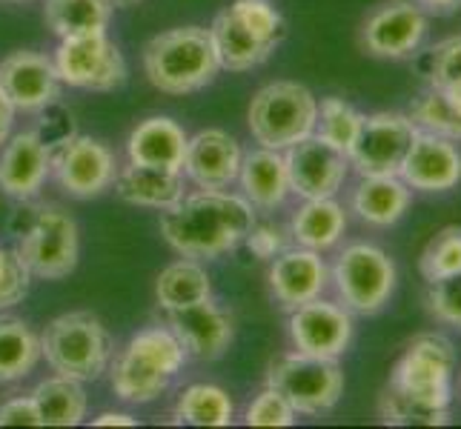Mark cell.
Returning a JSON list of instances; mask_svg holds the SVG:
<instances>
[{
  "label": "cell",
  "instance_id": "cell-46",
  "mask_svg": "<svg viewBox=\"0 0 461 429\" xmlns=\"http://www.w3.org/2000/svg\"><path fill=\"white\" fill-rule=\"evenodd\" d=\"M427 14H447L461 6V0H416Z\"/></svg>",
  "mask_w": 461,
  "mask_h": 429
},
{
  "label": "cell",
  "instance_id": "cell-24",
  "mask_svg": "<svg viewBox=\"0 0 461 429\" xmlns=\"http://www.w3.org/2000/svg\"><path fill=\"white\" fill-rule=\"evenodd\" d=\"M238 183H241L244 198L261 212H273L287 201L290 189V172L287 157L278 149H252L244 155L241 172H238Z\"/></svg>",
  "mask_w": 461,
  "mask_h": 429
},
{
  "label": "cell",
  "instance_id": "cell-8",
  "mask_svg": "<svg viewBox=\"0 0 461 429\" xmlns=\"http://www.w3.org/2000/svg\"><path fill=\"white\" fill-rule=\"evenodd\" d=\"M330 281L341 307L353 315H375L395 292V264L375 244H349L336 258Z\"/></svg>",
  "mask_w": 461,
  "mask_h": 429
},
{
  "label": "cell",
  "instance_id": "cell-18",
  "mask_svg": "<svg viewBox=\"0 0 461 429\" xmlns=\"http://www.w3.org/2000/svg\"><path fill=\"white\" fill-rule=\"evenodd\" d=\"M399 178L416 192H447L461 181V152L456 140L433 132H416Z\"/></svg>",
  "mask_w": 461,
  "mask_h": 429
},
{
  "label": "cell",
  "instance_id": "cell-27",
  "mask_svg": "<svg viewBox=\"0 0 461 429\" xmlns=\"http://www.w3.org/2000/svg\"><path fill=\"white\" fill-rule=\"evenodd\" d=\"M347 232V212L336 198H310L295 210L290 220V235L295 246L312 252H327Z\"/></svg>",
  "mask_w": 461,
  "mask_h": 429
},
{
  "label": "cell",
  "instance_id": "cell-26",
  "mask_svg": "<svg viewBox=\"0 0 461 429\" xmlns=\"http://www.w3.org/2000/svg\"><path fill=\"white\" fill-rule=\"evenodd\" d=\"M410 201H412V189L399 174H370V178L358 181L349 203H353V212L364 224L387 229L404 218Z\"/></svg>",
  "mask_w": 461,
  "mask_h": 429
},
{
  "label": "cell",
  "instance_id": "cell-23",
  "mask_svg": "<svg viewBox=\"0 0 461 429\" xmlns=\"http://www.w3.org/2000/svg\"><path fill=\"white\" fill-rule=\"evenodd\" d=\"M210 38H212L221 69H227V72L256 69L278 49L273 40H264L258 31H252L241 18H238L232 6L215 14V21L210 26Z\"/></svg>",
  "mask_w": 461,
  "mask_h": 429
},
{
  "label": "cell",
  "instance_id": "cell-31",
  "mask_svg": "<svg viewBox=\"0 0 461 429\" xmlns=\"http://www.w3.org/2000/svg\"><path fill=\"white\" fill-rule=\"evenodd\" d=\"M43 18L58 38L106 31L113 6L106 0H46Z\"/></svg>",
  "mask_w": 461,
  "mask_h": 429
},
{
  "label": "cell",
  "instance_id": "cell-48",
  "mask_svg": "<svg viewBox=\"0 0 461 429\" xmlns=\"http://www.w3.org/2000/svg\"><path fill=\"white\" fill-rule=\"evenodd\" d=\"M109 6L113 9H123V6H132V4H138V0H106Z\"/></svg>",
  "mask_w": 461,
  "mask_h": 429
},
{
  "label": "cell",
  "instance_id": "cell-33",
  "mask_svg": "<svg viewBox=\"0 0 461 429\" xmlns=\"http://www.w3.org/2000/svg\"><path fill=\"white\" fill-rule=\"evenodd\" d=\"M364 115L353 103H347L344 98H321L318 101V121H315V135L327 140L330 147L341 149L347 157L353 152L358 132H361Z\"/></svg>",
  "mask_w": 461,
  "mask_h": 429
},
{
  "label": "cell",
  "instance_id": "cell-15",
  "mask_svg": "<svg viewBox=\"0 0 461 429\" xmlns=\"http://www.w3.org/2000/svg\"><path fill=\"white\" fill-rule=\"evenodd\" d=\"M427 12L416 0H390L381 4L361 29V46L373 58H407L427 38Z\"/></svg>",
  "mask_w": 461,
  "mask_h": 429
},
{
  "label": "cell",
  "instance_id": "cell-36",
  "mask_svg": "<svg viewBox=\"0 0 461 429\" xmlns=\"http://www.w3.org/2000/svg\"><path fill=\"white\" fill-rule=\"evenodd\" d=\"M421 278L427 283L461 273V227H444L421 252Z\"/></svg>",
  "mask_w": 461,
  "mask_h": 429
},
{
  "label": "cell",
  "instance_id": "cell-32",
  "mask_svg": "<svg viewBox=\"0 0 461 429\" xmlns=\"http://www.w3.org/2000/svg\"><path fill=\"white\" fill-rule=\"evenodd\" d=\"M175 421L189 426H230L235 421V404L215 384H193L175 401Z\"/></svg>",
  "mask_w": 461,
  "mask_h": 429
},
{
  "label": "cell",
  "instance_id": "cell-10",
  "mask_svg": "<svg viewBox=\"0 0 461 429\" xmlns=\"http://www.w3.org/2000/svg\"><path fill=\"white\" fill-rule=\"evenodd\" d=\"M60 84L86 92H113L126 84V60L106 31L60 38L55 52Z\"/></svg>",
  "mask_w": 461,
  "mask_h": 429
},
{
  "label": "cell",
  "instance_id": "cell-21",
  "mask_svg": "<svg viewBox=\"0 0 461 429\" xmlns=\"http://www.w3.org/2000/svg\"><path fill=\"white\" fill-rule=\"evenodd\" d=\"M269 292L284 309H295L312 298H321L330 283V269L321 252L304 246L284 249L269 261Z\"/></svg>",
  "mask_w": 461,
  "mask_h": 429
},
{
  "label": "cell",
  "instance_id": "cell-20",
  "mask_svg": "<svg viewBox=\"0 0 461 429\" xmlns=\"http://www.w3.org/2000/svg\"><path fill=\"white\" fill-rule=\"evenodd\" d=\"M52 174V149L35 130L9 135L0 149V189L14 201H32Z\"/></svg>",
  "mask_w": 461,
  "mask_h": 429
},
{
  "label": "cell",
  "instance_id": "cell-25",
  "mask_svg": "<svg viewBox=\"0 0 461 429\" xmlns=\"http://www.w3.org/2000/svg\"><path fill=\"white\" fill-rule=\"evenodd\" d=\"M115 192L121 201L132 206H147V210H169L178 203L184 192V172L158 169V166H140L126 164L115 174Z\"/></svg>",
  "mask_w": 461,
  "mask_h": 429
},
{
  "label": "cell",
  "instance_id": "cell-11",
  "mask_svg": "<svg viewBox=\"0 0 461 429\" xmlns=\"http://www.w3.org/2000/svg\"><path fill=\"white\" fill-rule=\"evenodd\" d=\"M52 174L69 198L89 201L115 183L118 161L104 140L75 132L52 149Z\"/></svg>",
  "mask_w": 461,
  "mask_h": 429
},
{
  "label": "cell",
  "instance_id": "cell-40",
  "mask_svg": "<svg viewBox=\"0 0 461 429\" xmlns=\"http://www.w3.org/2000/svg\"><path fill=\"white\" fill-rule=\"evenodd\" d=\"M29 269L18 258V252L0 246V312L18 307L29 292Z\"/></svg>",
  "mask_w": 461,
  "mask_h": 429
},
{
  "label": "cell",
  "instance_id": "cell-47",
  "mask_svg": "<svg viewBox=\"0 0 461 429\" xmlns=\"http://www.w3.org/2000/svg\"><path fill=\"white\" fill-rule=\"evenodd\" d=\"M444 94H447V101L456 106V109H461V81L458 84H453V86H447V89H441Z\"/></svg>",
  "mask_w": 461,
  "mask_h": 429
},
{
  "label": "cell",
  "instance_id": "cell-50",
  "mask_svg": "<svg viewBox=\"0 0 461 429\" xmlns=\"http://www.w3.org/2000/svg\"><path fill=\"white\" fill-rule=\"evenodd\" d=\"M458 384H461V380H458Z\"/></svg>",
  "mask_w": 461,
  "mask_h": 429
},
{
  "label": "cell",
  "instance_id": "cell-38",
  "mask_svg": "<svg viewBox=\"0 0 461 429\" xmlns=\"http://www.w3.org/2000/svg\"><path fill=\"white\" fill-rule=\"evenodd\" d=\"M232 12L264 40H273L276 46L284 40V18L273 0H235Z\"/></svg>",
  "mask_w": 461,
  "mask_h": 429
},
{
  "label": "cell",
  "instance_id": "cell-34",
  "mask_svg": "<svg viewBox=\"0 0 461 429\" xmlns=\"http://www.w3.org/2000/svg\"><path fill=\"white\" fill-rule=\"evenodd\" d=\"M410 121L416 123V130L433 132L450 140H461V109H456L447 94L436 86H427L410 106Z\"/></svg>",
  "mask_w": 461,
  "mask_h": 429
},
{
  "label": "cell",
  "instance_id": "cell-16",
  "mask_svg": "<svg viewBox=\"0 0 461 429\" xmlns=\"http://www.w3.org/2000/svg\"><path fill=\"white\" fill-rule=\"evenodd\" d=\"M167 326L172 335L181 341L189 358L198 361H218L232 346L235 324L232 315L215 304L212 298H203L198 304L167 312Z\"/></svg>",
  "mask_w": 461,
  "mask_h": 429
},
{
  "label": "cell",
  "instance_id": "cell-1",
  "mask_svg": "<svg viewBox=\"0 0 461 429\" xmlns=\"http://www.w3.org/2000/svg\"><path fill=\"white\" fill-rule=\"evenodd\" d=\"M252 224L256 206L244 195H230L224 189H201L161 210L164 241L178 255L195 261H212L241 246Z\"/></svg>",
  "mask_w": 461,
  "mask_h": 429
},
{
  "label": "cell",
  "instance_id": "cell-30",
  "mask_svg": "<svg viewBox=\"0 0 461 429\" xmlns=\"http://www.w3.org/2000/svg\"><path fill=\"white\" fill-rule=\"evenodd\" d=\"M155 295L158 304L167 312L169 309H181L189 304H198L203 298H212V283L206 269L195 258H184L169 264L155 281Z\"/></svg>",
  "mask_w": 461,
  "mask_h": 429
},
{
  "label": "cell",
  "instance_id": "cell-45",
  "mask_svg": "<svg viewBox=\"0 0 461 429\" xmlns=\"http://www.w3.org/2000/svg\"><path fill=\"white\" fill-rule=\"evenodd\" d=\"M138 421L130 412H101L98 418H92V426H135Z\"/></svg>",
  "mask_w": 461,
  "mask_h": 429
},
{
  "label": "cell",
  "instance_id": "cell-2",
  "mask_svg": "<svg viewBox=\"0 0 461 429\" xmlns=\"http://www.w3.org/2000/svg\"><path fill=\"white\" fill-rule=\"evenodd\" d=\"M186 349L167 326H147L126 341L109 361V384L123 404H152L184 370Z\"/></svg>",
  "mask_w": 461,
  "mask_h": 429
},
{
  "label": "cell",
  "instance_id": "cell-35",
  "mask_svg": "<svg viewBox=\"0 0 461 429\" xmlns=\"http://www.w3.org/2000/svg\"><path fill=\"white\" fill-rule=\"evenodd\" d=\"M378 416L390 426H444L450 424V409H433L419 401H410L407 395L387 387L378 398Z\"/></svg>",
  "mask_w": 461,
  "mask_h": 429
},
{
  "label": "cell",
  "instance_id": "cell-22",
  "mask_svg": "<svg viewBox=\"0 0 461 429\" xmlns=\"http://www.w3.org/2000/svg\"><path fill=\"white\" fill-rule=\"evenodd\" d=\"M186 140L189 135L184 132V126L178 121H172L167 115H155V118L140 121L130 132L126 157H130V164L181 172Z\"/></svg>",
  "mask_w": 461,
  "mask_h": 429
},
{
  "label": "cell",
  "instance_id": "cell-44",
  "mask_svg": "<svg viewBox=\"0 0 461 429\" xmlns=\"http://www.w3.org/2000/svg\"><path fill=\"white\" fill-rule=\"evenodd\" d=\"M14 115H18V109L12 106V101L6 98V92L0 89V147H4L6 138L12 135V123H14Z\"/></svg>",
  "mask_w": 461,
  "mask_h": 429
},
{
  "label": "cell",
  "instance_id": "cell-12",
  "mask_svg": "<svg viewBox=\"0 0 461 429\" xmlns=\"http://www.w3.org/2000/svg\"><path fill=\"white\" fill-rule=\"evenodd\" d=\"M416 132V123L410 121V115L402 112L364 115L358 140L353 152H349V169H356L361 178H370V174H399Z\"/></svg>",
  "mask_w": 461,
  "mask_h": 429
},
{
  "label": "cell",
  "instance_id": "cell-42",
  "mask_svg": "<svg viewBox=\"0 0 461 429\" xmlns=\"http://www.w3.org/2000/svg\"><path fill=\"white\" fill-rule=\"evenodd\" d=\"M247 249L261 261H273L278 252L287 249V241H284V229L273 227V224H252L249 235L244 237Z\"/></svg>",
  "mask_w": 461,
  "mask_h": 429
},
{
  "label": "cell",
  "instance_id": "cell-17",
  "mask_svg": "<svg viewBox=\"0 0 461 429\" xmlns=\"http://www.w3.org/2000/svg\"><path fill=\"white\" fill-rule=\"evenodd\" d=\"M0 89L18 112H41L60 98L55 60L32 49L6 55L0 60Z\"/></svg>",
  "mask_w": 461,
  "mask_h": 429
},
{
  "label": "cell",
  "instance_id": "cell-13",
  "mask_svg": "<svg viewBox=\"0 0 461 429\" xmlns=\"http://www.w3.org/2000/svg\"><path fill=\"white\" fill-rule=\"evenodd\" d=\"M290 341L298 353L339 361L353 341V312L324 298L290 309Z\"/></svg>",
  "mask_w": 461,
  "mask_h": 429
},
{
  "label": "cell",
  "instance_id": "cell-5",
  "mask_svg": "<svg viewBox=\"0 0 461 429\" xmlns=\"http://www.w3.org/2000/svg\"><path fill=\"white\" fill-rule=\"evenodd\" d=\"M318 98L295 81H276L256 92L247 109V126L252 140L264 149L287 152L293 143L315 132Z\"/></svg>",
  "mask_w": 461,
  "mask_h": 429
},
{
  "label": "cell",
  "instance_id": "cell-9",
  "mask_svg": "<svg viewBox=\"0 0 461 429\" xmlns=\"http://www.w3.org/2000/svg\"><path fill=\"white\" fill-rule=\"evenodd\" d=\"M267 387L278 389L298 416H321L341 401L344 372L339 361L312 358L293 349L269 363Z\"/></svg>",
  "mask_w": 461,
  "mask_h": 429
},
{
  "label": "cell",
  "instance_id": "cell-28",
  "mask_svg": "<svg viewBox=\"0 0 461 429\" xmlns=\"http://www.w3.org/2000/svg\"><path fill=\"white\" fill-rule=\"evenodd\" d=\"M43 358L41 335L23 317L0 315V384H14L35 372Z\"/></svg>",
  "mask_w": 461,
  "mask_h": 429
},
{
  "label": "cell",
  "instance_id": "cell-43",
  "mask_svg": "<svg viewBox=\"0 0 461 429\" xmlns=\"http://www.w3.org/2000/svg\"><path fill=\"white\" fill-rule=\"evenodd\" d=\"M0 426H41V416L32 395H18V398L0 404Z\"/></svg>",
  "mask_w": 461,
  "mask_h": 429
},
{
  "label": "cell",
  "instance_id": "cell-14",
  "mask_svg": "<svg viewBox=\"0 0 461 429\" xmlns=\"http://www.w3.org/2000/svg\"><path fill=\"white\" fill-rule=\"evenodd\" d=\"M287 157V172H290V189L298 198H336L349 174V157L330 147L315 132L304 140L293 143L284 152Z\"/></svg>",
  "mask_w": 461,
  "mask_h": 429
},
{
  "label": "cell",
  "instance_id": "cell-19",
  "mask_svg": "<svg viewBox=\"0 0 461 429\" xmlns=\"http://www.w3.org/2000/svg\"><path fill=\"white\" fill-rule=\"evenodd\" d=\"M244 149L224 130H201L186 140L181 172L198 189H227L238 181Z\"/></svg>",
  "mask_w": 461,
  "mask_h": 429
},
{
  "label": "cell",
  "instance_id": "cell-29",
  "mask_svg": "<svg viewBox=\"0 0 461 429\" xmlns=\"http://www.w3.org/2000/svg\"><path fill=\"white\" fill-rule=\"evenodd\" d=\"M38 407L41 426H77L86 418V392L81 380L52 375L29 392Z\"/></svg>",
  "mask_w": 461,
  "mask_h": 429
},
{
  "label": "cell",
  "instance_id": "cell-6",
  "mask_svg": "<svg viewBox=\"0 0 461 429\" xmlns=\"http://www.w3.org/2000/svg\"><path fill=\"white\" fill-rule=\"evenodd\" d=\"M453 380H456V349L450 338L438 335V332H424V335L412 338L410 346L404 349V355L395 361L387 387L424 407L450 409Z\"/></svg>",
  "mask_w": 461,
  "mask_h": 429
},
{
  "label": "cell",
  "instance_id": "cell-37",
  "mask_svg": "<svg viewBox=\"0 0 461 429\" xmlns=\"http://www.w3.org/2000/svg\"><path fill=\"white\" fill-rule=\"evenodd\" d=\"M295 418H298V412L273 387H264L244 409L247 426H293Z\"/></svg>",
  "mask_w": 461,
  "mask_h": 429
},
{
  "label": "cell",
  "instance_id": "cell-41",
  "mask_svg": "<svg viewBox=\"0 0 461 429\" xmlns=\"http://www.w3.org/2000/svg\"><path fill=\"white\" fill-rule=\"evenodd\" d=\"M461 81V35L441 40L430 55V86L447 89Z\"/></svg>",
  "mask_w": 461,
  "mask_h": 429
},
{
  "label": "cell",
  "instance_id": "cell-4",
  "mask_svg": "<svg viewBox=\"0 0 461 429\" xmlns=\"http://www.w3.org/2000/svg\"><path fill=\"white\" fill-rule=\"evenodd\" d=\"M41 349L55 375L72 380H98L113 361V338L98 315L92 312H63L41 335Z\"/></svg>",
  "mask_w": 461,
  "mask_h": 429
},
{
  "label": "cell",
  "instance_id": "cell-3",
  "mask_svg": "<svg viewBox=\"0 0 461 429\" xmlns=\"http://www.w3.org/2000/svg\"><path fill=\"white\" fill-rule=\"evenodd\" d=\"M144 72L147 81L164 94L206 89L221 72L210 29L178 26L155 35L144 46Z\"/></svg>",
  "mask_w": 461,
  "mask_h": 429
},
{
  "label": "cell",
  "instance_id": "cell-39",
  "mask_svg": "<svg viewBox=\"0 0 461 429\" xmlns=\"http://www.w3.org/2000/svg\"><path fill=\"white\" fill-rule=\"evenodd\" d=\"M427 309L438 324L461 329V273L427 283Z\"/></svg>",
  "mask_w": 461,
  "mask_h": 429
},
{
  "label": "cell",
  "instance_id": "cell-7",
  "mask_svg": "<svg viewBox=\"0 0 461 429\" xmlns=\"http://www.w3.org/2000/svg\"><path fill=\"white\" fill-rule=\"evenodd\" d=\"M14 252H18L32 278L60 281L72 275L77 255H81V237H77L75 218L63 212L60 206H38L18 235Z\"/></svg>",
  "mask_w": 461,
  "mask_h": 429
},
{
  "label": "cell",
  "instance_id": "cell-49",
  "mask_svg": "<svg viewBox=\"0 0 461 429\" xmlns=\"http://www.w3.org/2000/svg\"><path fill=\"white\" fill-rule=\"evenodd\" d=\"M14 4H26V0H14Z\"/></svg>",
  "mask_w": 461,
  "mask_h": 429
}]
</instances>
